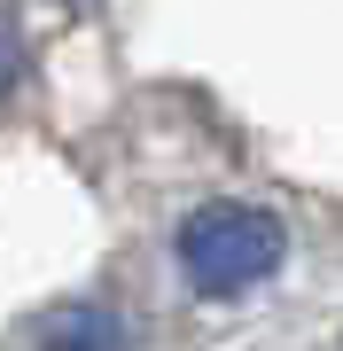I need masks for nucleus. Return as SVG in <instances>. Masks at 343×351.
<instances>
[{
    "label": "nucleus",
    "mask_w": 343,
    "mask_h": 351,
    "mask_svg": "<svg viewBox=\"0 0 343 351\" xmlns=\"http://www.w3.org/2000/svg\"><path fill=\"white\" fill-rule=\"evenodd\" d=\"M172 258H179V274H188L195 297L234 304V297H250V289H266L281 274L289 234H281V219L257 211V203H203V211L179 219Z\"/></svg>",
    "instance_id": "1"
},
{
    "label": "nucleus",
    "mask_w": 343,
    "mask_h": 351,
    "mask_svg": "<svg viewBox=\"0 0 343 351\" xmlns=\"http://www.w3.org/2000/svg\"><path fill=\"white\" fill-rule=\"evenodd\" d=\"M39 351H133V328L110 313V304L78 297V304H55L39 320Z\"/></svg>",
    "instance_id": "2"
}]
</instances>
